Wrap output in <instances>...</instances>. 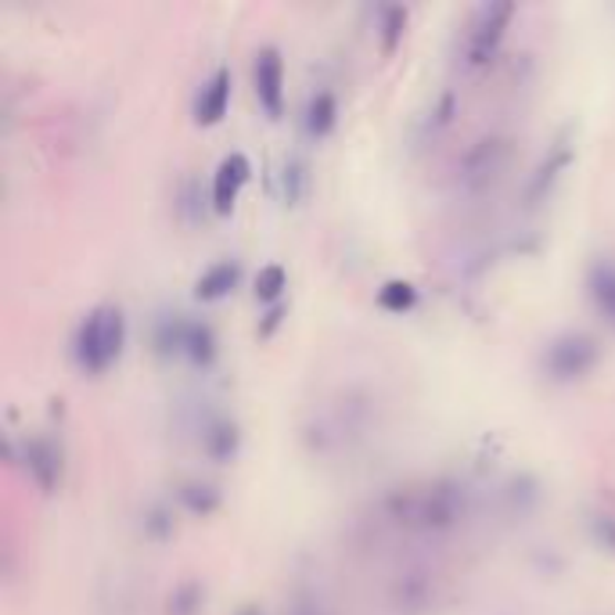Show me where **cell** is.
<instances>
[{
    "mask_svg": "<svg viewBox=\"0 0 615 615\" xmlns=\"http://www.w3.org/2000/svg\"><path fill=\"white\" fill-rule=\"evenodd\" d=\"M123 313L116 306H102L94 310L87 321L80 327V342H76V353H80V364L83 371H91V375H102L112 364H116V356L123 350Z\"/></svg>",
    "mask_w": 615,
    "mask_h": 615,
    "instance_id": "obj_1",
    "label": "cell"
},
{
    "mask_svg": "<svg viewBox=\"0 0 615 615\" xmlns=\"http://www.w3.org/2000/svg\"><path fill=\"white\" fill-rule=\"evenodd\" d=\"M284 65H281V54L274 48H263L260 54H256V97H260V105L270 119L281 116L284 108Z\"/></svg>",
    "mask_w": 615,
    "mask_h": 615,
    "instance_id": "obj_2",
    "label": "cell"
},
{
    "mask_svg": "<svg viewBox=\"0 0 615 615\" xmlns=\"http://www.w3.org/2000/svg\"><path fill=\"white\" fill-rule=\"evenodd\" d=\"M514 15L511 4H490L479 11L476 19V30H471V44H468V59L471 65H482L486 59L493 54V48L500 44V37H504V25Z\"/></svg>",
    "mask_w": 615,
    "mask_h": 615,
    "instance_id": "obj_3",
    "label": "cell"
},
{
    "mask_svg": "<svg viewBox=\"0 0 615 615\" xmlns=\"http://www.w3.org/2000/svg\"><path fill=\"white\" fill-rule=\"evenodd\" d=\"M594 356H597V350H594L591 338L572 335V338L554 342V350H551V367H554L562 378H572V375H583V371L594 364Z\"/></svg>",
    "mask_w": 615,
    "mask_h": 615,
    "instance_id": "obj_4",
    "label": "cell"
},
{
    "mask_svg": "<svg viewBox=\"0 0 615 615\" xmlns=\"http://www.w3.org/2000/svg\"><path fill=\"white\" fill-rule=\"evenodd\" d=\"M249 180V159L246 155H231L223 159L217 169V184H212V202H217V212H231L234 198L241 191V184Z\"/></svg>",
    "mask_w": 615,
    "mask_h": 615,
    "instance_id": "obj_5",
    "label": "cell"
},
{
    "mask_svg": "<svg viewBox=\"0 0 615 615\" xmlns=\"http://www.w3.org/2000/svg\"><path fill=\"white\" fill-rule=\"evenodd\" d=\"M227 102H231V73H227V69H220V73L202 87V94H198L195 119L202 123V126L220 123L223 112H227Z\"/></svg>",
    "mask_w": 615,
    "mask_h": 615,
    "instance_id": "obj_6",
    "label": "cell"
},
{
    "mask_svg": "<svg viewBox=\"0 0 615 615\" xmlns=\"http://www.w3.org/2000/svg\"><path fill=\"white\" fill-rule=\"evenodd\" d=\"M238 281V263L223 260L217 267H209L202 278H198V299H206V303H212V299H223L227 292L234 289Z\"/></svg>",
    "mask_w": 615,
    "mask_h": 615,
    "instance_id": "obj_7",
    "label": "cell"
},
{
    "mask_svg": "<svg viewBox=\"0 0 615 615\" xmlns=\"http://www.w3.org/2000/svg\"><path fill=\"white\" fill-rule=\"evenodd\" d=\"M591 292L594 303L608 313V321L615 324V263H597L591 274Z\"/></svg>",
    "mask_w": 615,
    "mask_h": 615,
    "instance_id": "obj_8",
    "label": "cell"
},
{
    "mask_svg": "<svg viewBox=\"0 0 615 615\" xmlns=\"http://www.w3.org/2000/svg\"><path fill=\"white\" fill-rule=\"evenodd\" d=\"M306 126H310L313 137H327V134H332V126H335V97L327 94V91H321V94L310 102Z\"/></svg>",
    "mask_w": 615,
    "mask_h": 615,
    "instance_id": "obj_9",
    "label": "cell"
},
{
    "mask_svg": "<svg viewBox=\"0 0 615 615\" xmlns=\"http://www.w3.org/2000/svg\"><path fill=\"white\" fill-rule=\"evenodd\" d=\"M281 289H284V270L281 267H267L260 278H256V295L260 299H278L281 295Z\"/></svg>",
    "mask_w": 615,
    "mask_h": 615,
    "instance_id": "obj_10",
    "label": "cell"
},
{
    "mask_svg": "<svg viewBox=\"0 0 615 615\" xmlns=\"http://www.w3.org/2000/svg\"><path fill=\"white\" fill-rule=\"evenodd\" d=\"M414 303V289L410 284H385L382 289V306H389V310H407Z\"/></svg>",
    "mask_w": 615,
    "mask_h": 615,
    "instance_id": "obj_11",
    "label": "cell"
}]
</instances>
